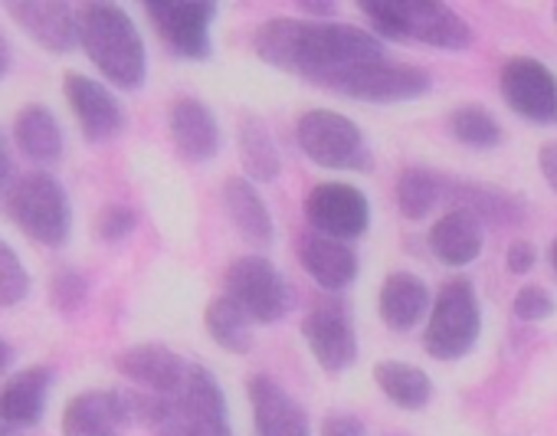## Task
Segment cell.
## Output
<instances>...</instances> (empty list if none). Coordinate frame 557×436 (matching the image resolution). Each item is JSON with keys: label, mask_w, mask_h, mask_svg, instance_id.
I'll use <instances>...</instances> for the list:
<instances>
[{"label": "cell", "mask_w": 557, "mask_h": 436, "mask_svg": "<svg viewBox=\"0 0 557 436\" xmlns=\"http://www.w3.org/2000/svg\"><path fill=\"white\" fill-rule=\"evenodd\" d=\"M252 47L259 60L286 73L309 76L322 86L351 66L384 60V47L374 34L351 24H329V21H293V17L269 21L256 30Z\"/></svg>", "instance_id": "1"}, {"label": "cell", "mask_w": 557, "mask_h": 436, "mask_svg": "<svg viewBox=\"0 0 557 436\" xmlns=\"http://www.w3.org/2000/svg\"><path fill=\"white\" fill-rule=\"evenodd\" d=\"M79 43L112 86L138 89L145 83L148 73L145 40L122 8L86 4L79 11Z\"/></svg>", "instance_id": "2"}, {"label": "cell", "mask_w": 557, "mask_h": 436, "mask_svg": "<svg viewBox=\"0 0 557 436\" xmlns=\"http://www.w3.org/2000/svg\"><path fill=\"white\" fill-rule=\"evenodd\" d=\"M8 213L11 221L44 247H63L73 231V210L63 184L47 171L21 174L8 194Z\"/></svg>", "instance_id": "3"}, {"label": "cell", "mask_w": 557, "mask_h": 436, "mask_svg": "<svg viewBox=\"0 0 557 436\" xmlns=\"http://www.w3.org/2000/svg\"><path fill=\"white\" fill-rule=\"evenodd\" d=\"M158 436H233L220 384L200 364H190L184 384L168 397V410L154 426Z\"/></svg>", "instance_id": "4"}, {"label": "cell", "mask_w": 557, "mask_h": 436, "mask_svg": "<svg viewBox=\"0 0 557 436\" xmlns=\"http://www.w3.org/2000/svg\"><path fill=\"white\" fill-rule=\"evenodd\" d=\"M482 328V315H479V302H475V289L466 279H453L440 289L426 332H423V345L433 358L440 361H456L466 358L479 338Z\"/></svg>", "instance_id": "5"}, {"label": "cell", "mask_w": 557, "mask_h": 436, "mask_svg": "<svg viewBox=\"0 0 557 436\" xmlns=\"http://www.w3.org/2000/svg\"><path fill=\"white\" fill-rule=\"evenodd\" d=\"M296 138H299V148L322 167H368L371 164L361 128L342 112H329V109L306 112L296 125Z\"/></svg>", "instance_id": "6"}, {"label": "cell", "mask_w": 557, "mask_h": 436, "mask_svg": "<svg viewBox=\"0 0 557 436\" xmlns=\"http://www.w3.org/2000/svg\"><path fill=\"white\" fill-rule=\"evenodd\" d=\"M226 299H233L252 322H278L289 306H293V292L286 286V279L278 276V270L272 263H265L262 257H243L226 270Z\"/></svg>", "instance_id": "7"}, {"label": "cell", "mask_w": 557, "mask_h": 436, "mask_svg": "<svg viewBox=\"0 0 557 436\" xmlns=\"http://www.w3.org/2000/svg\"><path fill=\"white\" fill-rule=\"evenodd\" d=\"M329 89L351 96V99H364V102H404V99H417L430 89V76L417 66L407 63H364V66H351L338 76H332L325 83Z\"/></svg>", "instance_id": "8"}, {"label": "cell", "mask_w": 557, "mask_h": 436, "mask_svg": "<svg viewBox=\"0 0 557 436\" xmlns=\"http://www.w3.org/2000/svg\"><path fill=\"white\" fill-rule=\"evenodd\" d=\"M306 216H309V224H312L315 234L345 244V240H355V237H361L368 231L371 207H368V197L358 187L329 180V184H319V187L309 190Z\"/></svg>", "instance_id": "9"}, {"label": "cell", "mask_w": 557, "mask_h": 436, "mask_svg": "<svg viewBox=\"0 0 557 436\" xmlns=\"http://www.w3.org/2000/svg\"><path fill=\"white\" fill-rule=\"evenodd\" d=\"M502 96L505 102L528 122L554 125L557 122V76L528 57L511 60L502 70Z\"/></svg>", "instance_id": "10"}, {"label": "cell", "mask_w": 557, "mask_h": 436, "mask_svg": "<svg viewBox=\"0 0 557 436\" xmlns=\"http://www.w3.org/2000/svg\"><path fill=\"white\" fill-rule=\"evenodd\" d=\"M400 40H423L440 50H466L472 43L469 24L436 0H391Z\"/></svg>", "instance_id": "11"}, {"label": "cell", "mask_w": 557, "mask_h": 436, "mask_svg": "<svg viewBox=\"0 0 557 436\" xmlns=\"http://www.w3.org/2000/svg\"><path fill=\"white\" fill-rule=\"evenodd\" d=\"M148 17L154 21L164 43L184 60L210 57V24L216 17L213 4L187 0V4H148Z\"/></svg>", "instance_id": "12"}, {"label": "cell", "mask_w": 557, "mask_h": 436, "mask_svg": "<svg viewBox=\"0 0 557 436\" xmlns=\"http://www.w3.org/2000/svg\"><path fill=\"white\" fill-rule=\"evenodd\" d=\"M8 14L17 27L50 53H70L79 43V11L60 0H24V4H8Z\"/></svg>", "instance_id": "13"}, {"label": "cell", "mask_w": 557, "mask_h": 436, "mask_svg": "<svg viewBox=\"0 0 557 436\" xmlns=\"http://www.w3.org/2000/svg\"><path fill=\"white\" fill-rule=\"evenodd\" d=\"M63 96L89 141H109L122 132V125H125L122 105L102 83H96L83 73H70L63 79Z\"/></svg>", "instance_id": "14"}, {"label": "cell", "mask_w": 557, "mask_h": 436, "mask_svg": "<svg viewBox=\"0 0 557 436\" xmlns=\"http://www.w3.org/2000/svg\"><path fill=\"white\" fill-rule=\"evenodd\" d=\"M302 335L309 341V351L312 358L338 374V371H348L355 361H358V338H355V328L348 322V315L338 309V306H315L312 315L302 322Z\"/></svg>", "instance_id": "15"}, {"label": "cell", "mask_w": 557, "mask_h": 436, "mask_svg": "<svg viewBox=\"0 0 557 436\" xmlns=\"http://www.w3.org/2000/svg\"><path fill=\"white\" fill-rule=\"evenodd\" d=\"M246 390H249V403H252L256 436H312L306 410L272 377L256 374V377H249Z\"/></svg>", "instance_id": "16"}, {"label": "cell", "mask_w": 557, "mask_h": 436, "mask_svg": "<svg viewBox=\"0 0 557 436\" xmlns=\"http://www.w3.org/2000/svg\"><path fill=\"white\" fill-rule=\"evenodd\" d=\"M115 364L141 390H151V394H161V397H171L184 384V377L190 371V364L181 354H174L171 348H164V345L128 348L125 354H119Z\"/></svg>", "instance_id": "17"}, {"label": "cell", "mask_w": 557, "mask_h": 436, "mask_svg": "<svg viewBox=\"0 0 557 436\" xmlns=\"http://www.w3.org/2000/svg\"><path fill=\"white\" fill-rule=\"evenodd\" d=\"M128 420L122 390H83L63 410V436H115Z\"/></svg>", "instance_id": "18"}, {"label": "cell", "mask_w": 557, "mask_h": 436, "mask_svg": "<svg viewBox=\"0 0 557 436\" xmlns=\"http://www.w3.org/2000/svg\"><path fill=\"white\" fill-rule=\"evenodd\" d=\"M299 263L302 270L322 286V289H348L358 276V257L348 244L322 237V234H309L299 244Z\"/></svg>", "instance_id": "19"}, {"label": "cell", "mask_w": 557, "mask_h": 436, "mask_svg": "<svg viewBox=\"0 0 557 436\" xmlns=\"http://www.w3.org/2000/svg\"><path fill=\"white\" fill-rule=\"evenodd\" d=\"M50 381H53V371L44 364L24 368L21 374H14L4 387H0V423H8L14 429L34 426L47 410Z\"/></svg>", "instance_id": "20"}, {"label": "cell", "mask_w": 557, "mask_h": 436, "mask_svg": "<svg viewBox=\"0 0 557 436\" xmlns=\"http://www.w3.org/2000/svg\"><path fill=\"white\" fill-rule=\"evenodd\" d=\"M430 250L446 266L475 263V257L482 253V221L462 207L443 213L430 231Z\"/></svg>", "instance_id": "21"}, {"label": "cell", "mask_w": 557, "mask_h": 436, "mask_svg": "<svg viewBox=\"0 0 557 436\" xmlns=\"http://www.w3.org/2000/svg\"><path fill=\"white\" fill-rule=\"evenodd\" d=\"M168 128H171V138H174L177 151L184 158H190V161H207L220 148L216 119L210 115V109L200 99H177L171 105Z\"/></svg>", "instance_id": "22"}, {"label": "cell", "mask_w": 557, "mask_h": 436, "mask_svg": "<svg viewBox=\"0 0 557 436\" xmlns=\"http://www.w3.org/2000/svg\"><path fill=\"white\" fill-rule=\"evenodd\" d=\"M377 309H381V319H384L387 328L407 332V328H413L426 315V309H430V289L413 273H394V276H387V283L381 289Z\"/></svg>", "instance_id": "23"}, {"label": "cell", "mask_w": 557, "mask_h": 436, "mask_svg": "<svg viewBox=\"0 0 557 436\" xmlns=\"http://www.w3.org/2000/svg\"><path fill=\"white\" fill-rule=\"evenodd\" d=\"M223 203L233 227L256 247H265L272 240V216L265 210V200L246 177H230L223 184Z\"/></svg>", "instance_id": "24"}, {"label": "cell", "mask_w": 557, "mask_h": 436, "mask_svg": "<svg viewBox=\"0 0 557 436\" xmlns=\"http://www.w3.org/2000/svg\"><path fill=\"white\" fill-rule=\"evenodd\" d=\"M17 148L34 161H57L63 154V128L47 105H27L14 122Z\"/></svg>", "instance_id": "25"}, {"label": "cell", "mask_w": 557, "mask_h": 436, "mask_svg": "<svg viewBox=\"0 0 557 436\" xmlns=\"http://www.w3.org/2000/svg\"><path fill=\"white\" fill-rule=\"evenodd\" d=\"M374 381L387 394V400H394L404 410H420L433 397V381L420 368L404 361H381L374 368Z\"/></svg>", "instance_id": "26"}, {"label": "cell", "mask_w": 557, "mask_h": 436, "mask_svg": "<svg viewBox=\"0 0 557 436\" xmlns=\"http://www.w3.org/2000/svg\"><path fill=\"white\" fill-rule=\"evenodd\" d=\"M203 325H207V335L223 348V351H233V354H246L252 348V319L226 296L213 299L203 312Z\"/></svg>", "instance_id": "27"}, {"label": "cell", "mask_w": 557, "mask_h": 436, "mask_svg": "<svg viewBox=\"0 0 557 436\" xmlns=\"http://www.w3.org/2000/svg\"><path fill=\"white\" fill-rule=\"evenodd\" d=\"M239 151H243V164L249 171V177L256 180H272L278 174V151L275 141L269 135V128L259 119H243L239 125Z\"/></svg>", "instance_id": "28"}, {"label": "cell", "mask_w": 557, "mask_h": 436, "mask_svg": "<svg viewBox=\"0 0 557 436\" xmlns=\"http://www.w3.org/2000/svg\"><path fill=\"white\" fill-rule=\"evenodd\" d=\"M443 187H440V177H433L430 171H420V167H407L400 177H397V207L407 221H423V216L436 207Z\"/></svg>", "instance_id": "29"}, {"label": "cell", "mask_w": 557, "mask_h": 436, "mask_svg": "<svg viewBox=\"0 0 557 436\" xmlns=\"http://www.w3.org/2000/svg\"><path fill=\"white\" fill-rule=\"evenodd\" d=\"M456 194L462 197V210L475 213L479 221H492V224L508 227V224H518L521 216H524L521 203L515 197H508V194H498V190H488V187H475V184H466Z\"/></svg>", "instance_id": "30"}, {"label": "cell", "mask_w": 557, "mask_h": 436, "mask_svg": "<svg viewBox=\"0 0 557 436\" xmlns=\"http://www.w3.org/2000/svg\"><path fill=\"white\" fill-rule=\"evenodd\" d=\"M449 132L469 145V148H495L502 141V125L492 119V112L479 105H462L449 115Z\"/></svg>", "instance_id": "31"}, {"label": "cell", "mask_w": 557, "mask_h": 436, "mask_svg": "<svg viewBox=\"0 0 557 436\" xmlns=\"http://www.w3.org/2000/svg\"><path fill=\"white\" fill-rule=\"evenodd\" d=\"M30 292V273L24 266V260L17 257V250L0 240V309H11L17 302H24Z\"/></svg>", "instance_id": "32"}, {"label": "cell", "mask_w": 557, "mask_h": 436, "mask_svg": "<svg viewBox=\"0 0 557 436\" xmlns=\"http://www.w3.org/2000/svg\"><path fill=\"white\" fill-rule=\"evenodd\" d=\"M86 296H89V283H86V276L83 273H76V270H60L57 276H53V283H50V299H53V306L60 309V312H76L83 302H86Z\"/></svg>", "instance_id": "33"}, {"label": "cell", "mask_w": 557, "mask_h": 436, "mask_svg": "<svg viewBox=\"0 0 557 436\" xmlns=\"http://www.w3.org/2000/svg\"><path fill=\"white\" fill-rule=\"evenodd\" d=\"M135 224H138V216H135L132 207H125V203H109V207L99 213L96 231H99V237H102L106 244H119V240H125V237L135 231Z\"/></svg>", "instance_id": "34"}, {"label": "cell", "mask_w": 557, "mask_h": 436, "mask_svg": "<svg viewBox=\"0 0 557 436\" xmlns=\"http://www.w3.org/2000/svg\"><path fill=\"white\" fill-rule=\"evenodd\" d=\"M554 312V299L541 286H524L515 296V315L521 322H544Z\"/></svg>", "instance_id": "35"}, {"label": "cell", "mask_w": 557, "mask_h": 436, "mask_svg": "<svg viewBox=\"0 0 557 436\" xmlns=\"http://www.w3.org/2000/svg\"><path fill=\"white\" fill-rule=\"evenodd\" d=\"M322 436H368L364 423L351 413H329L322 423Z\"/></svg>", "instance_id": "36"}, {"label": "cell", "mask_w": 557, "mask_h": 436, "mask_svg": "<svg viewBox=\"0 0 557 436\" xmlns=\"http://www.w3.org/2000/svg\"><path fill=\"white\" fill-rule=\"evenodd\" d=\"M508 270L515 273V276H521V273H528L531 266H534V247L528 244V240H515L511 247H508Z\"/></svg>", "instance_id": "37"}, {"label": "cell", "mask_w": 557, "mask_h": 436, "mask_svg": "<svg viewBox=\"0 0 557 436\" xmlns=\"http://www.w3.org/2000/svg\"><path fill=\"white\" fill-rule=\"evenodd\" d=\"M537 164H541V174L544 180L550 184V190L557 194V141H547L537 154Z\"/></svg>", "instance_id": "38"}, {"label": "cell", "mask_w": 557, "mask_h": 436, "mask_svg": "<svg viewBox=\"0 0 557 436\" xmlns=\"http://www.w3.org/2000/svg\"><path fill=\"white\" fill-rule=\"evenodd\" d=\"M14 164H11V158H8V151L0 148V203H8V194H11V187H14Z\"/></svg>", "instance_id": "39"}, {"label": "cell", "mask_w": 557, "mask_h": 436, "mask_svg": "<svg viewBox=\"0 0 557 436\" xmlns=\"http://www.w3.org/2000/svg\"><path fill=\"white\" fill-rule=\"evenodd\" d=\"M8 70H11V47H8L4 37H0V79L8 76Z\"/></svg>", "instance_id": "40"}, {"label": "cell", "mask_w": 557, "mask_h": 436, "mask_svg": "<svg viewBox=\"0 0 557 436\" xmlns=\"http://www.w3.org/2000/svg\"><path fill=\"white\" fill-rule=\"evenodd\" d=\"M8 364H11V348H8L4 341H0V374L8 371Z\"/></svg>", "instance_id": "41"}, {"label": "cell", "mask_w": 557, "mask_h": 436, "mask_svg": "<svg viewBox=\"0 0 557 436\" xmlns=\"http://www.w3.org/2000/svg\"><path fill=\"white\" fill-rule=\"evenodd\" d=\"M547 257H550V270L557 273V240L550 244V253H547Z\"/></svg>", "instance_id": "42"}, {"label": "cell", "mask_w": 557, "mask_h": 436, "mask_svg": "<svg viewBox=\"0 0 557 436\" xmlns=\"http://www.w3.org/2000/svg\"><path fill=\"white\" fill-rule=\"evenodd\" d=\"M0 436H17V429H14V426H8V423H0Z\"/></svg>", "instance_id": "43"}, {"label": "cell", "mask_w": 557, "mask_h": 436, "mask_svg": "<svg viewBox=\"0 0 557 436\" xmlns=\"http://www.w3.org/2000/svg\"><path fill=\"white\" fill-rule=\"evenodd\" d=\"M554 21H557V8H554Z\"/></svg>", "instance_id": "44"}]
</instances>
